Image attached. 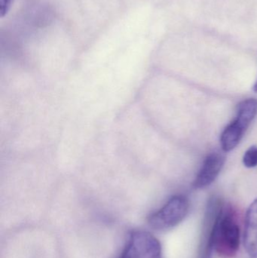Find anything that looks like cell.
<instances>
[{
	"label": "cell",
	"mask_w": 257,
	"mask_h": 258,
	"mask_svg": "<svg viewBox=\"0 0 257 258\" xmlns=\"http://www.w3.org/2000/svg\"><path fill=\"white\" fill-rule=\"evenodd\" d=\"M241 243V230L235 209L223 204L214 224V251L222 258H233Z\"/></svg>",
	"instance_id": "obj_1"
},
{
	"label": "cell",
	"mask_w": 257,
	"mask_h": 258,
	"mask_svg": "<svg viewBox=\"0 0 257 258\" xmlns=\"http://www.w3.org/2000/svg\"><path fill=\"white\" fill-rule=\"evenodd\" d=\"M190 210L188 199L184 196L172 197L161 209L149 217V226L157 230H166L179 225Z\"/></svg>",
	"instance_id": "obj_2"
},
{
	"label": "cell",
	"mask_w": 257,
	"mask_h": 258,
	"mask_svg": "<svg viewBox=\"0 0 257 258\" xmlns=\"http://www.w3.org/2000/svg\"><path fill=\"white\" fill-rule=\"evenodd\" d=\"M121 258H162L159 241L148 232L133 233Z\"/></svg>",
	"instance_id": "obj_3"
},
{
	"label": "cell",
	"mask_w": 257,
	"mask_h": 258,
	"mask_svg": "<svg viewBox=\"0 0 257 258\" xmlns=\"http://www.w3.org/2000/svg\"><path fill=\"white\" fill-rule=\"evenodd\" d=\"M221 199L213 197L210 199L207 205L202 235H201L199 258H212L214 251V224L217 215L223 206Z\"/></svg>",
	"instance_id": "obj_4"
},
{
	"label": "cell",
	"mask_w": 257,
	"mask_h": 258,
	"mask_svg": "<svg viewBox=\"0 0 257 258\" xmlns=\"http://www.w3.org/2000/svg\"><path fill=\"white\" fill-rule=\"evenodd\" d=\"M225 161L226 158L222 153H212L208 155L193 181V187L202 189L211 185L218 177Z\"/></svg>",
	"instance_id": "obj_5"
},
{
	"label": "cell",
	"mask_w": 257,
	"mask_h": 258,
	"mask_svg": "<svg viewBox=\"0 0 257 258\" xmlns=\"http://www.w3.org/2000/svg\"><path fill=\"white\" fill-rule=\"evenodd\" d=\"M244 245L251 258H257V198L249 206L244 221Z\"/></svg>",
	"instance_id": "obj_6"
},
{
	"label": "cell",
	"mask_w": 257,
	"mask_h": 258,
	"mask_svg": "<svg viewBox=\"0 0 257 258\" xmlns=\"http://www.w3.org/2000/svg\"><path fill=\"white\" fill-rule=\"evenodd\" d=\"M246 130L234 119L225 128L220 136V144L223 151L229 152L235 149L242 139Z\"/></svg>",
	"instance_id": "obj_7"
},
{
	"label": "cell",
	"mask_w": 257,
	"mask_h": 258,
	"mask_svg": "<svg viewBox=\"0 0 257 258\" xmlns=\"http://www.w3.org/2000/svg\"><path fill=\"white\" fill-rule=\"evenodd\" d=\"M257 115V100L248 98L241 101L237 108V116L235 120L242 128L247 130Z\"/></svg>",
	"instance_id": "obj_8"
},
{
	"label": "cell",
	"mask_w": 257,
	"mask_h": 258,
	"mask_svg": "<svg viewBox=\"0 0 257 258\" xmlns=\"http://www.w3.org/2000/svg\"><path fill=\"white\" fill-rule=\"evenodd\" d=\"M243 163L247 168H254L257 166V147L252 146L244 153Z\"/></svg>",
	"instance_id": "obj_9"
},
{
	"label": "cell",
	"mask_w": 257,
	"mask_h": 258,
	"mask_svg": "<svg viewBox=\"0 0 257 258\" xmlns=\"http://www.w3.org/2000/svg\"><path fill=\"white\" fill-rule=\"evenodd\" d=\"M13 0H0V14L1 17H4L10 9Z\"/></svg>",
	"instance_id": "obj_10"
},
{
	"label": "cell",
	"mask_w": 257,
	"mask_h": 258,
	"mask_svg": "<svg viewBox=\"0 0 257 258\" xmlns=\"http://www.w3.org/2000/svg\"><path fill=\"white\" fill-rule=\"evenodd\" d=\"M253 91L255 92H257V80L256 83H255L254 86H253Z\"/></svg>",
	"instance_id": "obj_11"
}]
</instances>
